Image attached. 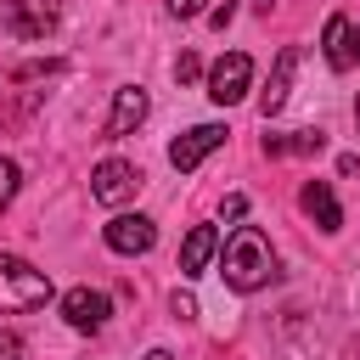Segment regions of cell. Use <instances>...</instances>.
I'll return each instance as SVG.
<instances>
[{
    "label": "cell",
    "mask_w": 360,
    "mask_h": 360,
    "mask_svg": "<svg viewBox=\"0 0 360 360\" xmlns=\"http://www.w3.org/2000/svg\"><path fill=\"white\" fill-rule=\"evenodd\" d=\"M219 276H225V287H236V292L270 287V276H276V248H270V236H264L259 225H236L231 242H225V253H219Z\"/></svg>",
    "instance_id": "1"
},
{
    "label": "cell",
    "mask_w": 360,
    "mask_h": 360,
    "mask_svg": "<svg viewBox=\"0 0 360 360\" xmlns=\"http://www.w3.org/2000/svg\"><path fill=\"white\" fill-rule=\"evenodd\" d=\"M45 304H51V276L17 253H0V309H45Z\"/></svg>",
    "instance_id": "2"
},
{
    "label": "cell",
    "mask_w": 360,
    "mask_h": 360,
    "mask_svg": "<svg viewBox=\"0 0 360 360\" xmlns=\"http://www.w3.org/2000/svg\"><path fill=\"white\" fill-rule=\"evenodd\" d=\"M248 84H253L248 51H225V56L208 68V101H219V107H236V101L248 96Z\"/></svg>",
    "instance_id": "3"
},
{
    "label": "cell",
    "mask_w": 360,
    "mask_h": 360,
    "mask_svg": "<svg viewBox=\"0 0 360 360\" xmlns=\"http://www.w3.org/2000/svg\"><path fill=\"white\" fill-rule=\"evenodd\" d=\"M135 191H141V169H135V163H124V158H107V163H96V174H90V197H96V202H107V208H124Z\"/></svg>",
    "instance_id": "4"
},
{
    "label": "cell",
    "mask_w": 360,
    "mask_h": 360,
    "mask_svg": "<svg viewBox=\"0 0 360 360\" xmlns=\"http://www.w3.org/2000/svg\"><path fill=\"white\" fill-rule=\"evenodd\" d=\"M225 135H231L225 124H191L186 135H174V141H169V163H174L180 174H191L208 152H219V146H225Z\"/></svg>",
    "instance_id": "5"
},
{
    "label": "cell",
    "mask_w": 360,
    "mask_h": 360,
    "mask_svg": "<svg viewBox=\"0 0 360 360\" xmlns=\"http://www.w3.org/2000/svg\"><path fill=\"white\" fill-rule=\"evenodd\" d=\"M152 242H158V225H152L146 214H112V219H107V248H112V253L141 259V253H152Z\"/></svg>",
    "instance_id": "6"
},
{
    "label": "cell",
    "mask_w": 360,
    "mask_h": 360,
    "mask_svg": "<svg viewBox=\"0 0 360 360\" xmlns=\"http://www.w3.org/2000/svg\"><path fill=\"white\" fill-rule=\"evenodd\" d=\"M107 315H112V298H107V292H96V287H73V292H62V321H68L73 332H101Z\"/></svg>",
    "instance_id": "7"
},
{
    "label": "cell",
    "mask_w": 360,
    "mask_h": 360,
    "mask_svg": "<svg viewBox=\"0 0 360 360\" xmlns=\"http://www.w3.org/2000/svg\"><path fill=\"white\" fill-rule=\"evenodd\" d=\"M56 17H62L56 0H6V28L17 39H45L56 28Z\"/></svg>",
    "instance_id": "8"
},
{
    "label": "cell",
    "mask_w": 360,
    "mask_h": 360,
    "mask_svg": "<svg viewBox=\"0 0 360 360\" xmlns=\"http://www.w3.org/2000/svg\"><path fill=\"white\" fill-rule=\"evenodd\" d=\"M146 112H152L146 90H141V84H118V90H112V112H107V141L135 135V129L146 124Z\"/></svg>",
    "instance_id": "9"
},
{
    "label": "cell",
    "mask_w": 360,
    "mask_h": 360,
    "mask_svg": "<svg viewBox=\"0 0 360 360\" xmlns=\"http://www.w3.org/2000/svg\"><path fill=\"white\" fill-rule=\"evenodd\" d=\"M292 73H298V45H281V51H276V68H270V84H264V96H259V112H264V118H276V112L287 107Z\"/></svg>",
    "instance_id": "10"
},
{
    "label": "cell",
    "mask_w": 360,
    "mask_h": 360,
    "mask_svg": "<svg viewBox=\"0 0 360 360\" xmlns=\"http://www.w3.org/2000/svg\"><path fill=\"white\" fill-rule=\"evenodd\" d=\"M298 208H304L326 236H332V231H343V208H338V197H332V186H326V180H309V186L298 191Z\"/></svg>",
    "instance_id": "11"
},
{
    "label": "cell",
    "mask_w": 360,
    "mask_h": 360,
    "mask_svg": "<svg viewBox=\"0 0 360 360\" xmlns=\"http://www.w3.org/2000/svg\"><path fill=\"white\" fill-rule=\"evenodd\" d=\"M214 253H219V231H214V225H191V231H186V242H180V276H186V281H191V276H202Z\"/></svg>",
    "instance_id": "12"
},
{
    "label": "cell",
    "mask_w": 360,
    "mask_h": 360,
    "mask_svg": "<svg viewBox=\"0 0 360 360\" xmlns=\"http://www.w3.org/2000/svg\"><path fill=\"white\" fill-rule=\"evenodd\" d=\"M321 45H326V68H332V73H349V68L360 62L349 17H326V34H321Z\"/></svg>",
    "instance_id": "13"
},
{
    "label": "cell",
    "mask_w": 360,
    "mask_h": 360,
    "mask_svg": "<svg viewBox=\"0 0 360 360\" xmlns=\"http://www.w3.org/2000/svg\"><path fill=\"white\" fill-rule=\"evenodd\" d=\"M326 152L321 129H292V135H264V158H315Z\"/></svg>",
    "instance_id": "14"
},
{
    "label": "cell",
    "mask_w": 360,
    "mask_h": 360,
    "mask_svg": "<svg viewBox=\"0 0 360 360\" xmlns=\"http://www.w3.org/2000/svg\"><path fill=\"white\" fill-rule=\"evenodd\" d=\"M17 180H22V174H17V163H11V158H0V208L17 197Z\"/></svg>",
    "instance_id": "15"
},
{
    "label": "cell",
    "mask_w": 360,
    "mask_h": 360,
    "mask_svg": "<svg viewBox=\"0 0 360 360\" xmlns=\"http://www.w3.org/2000/svg\"><path fill=\"white\" fill-rule=\"evenodd\" d=\"M56 68H62L56 56H45V62H17V68H11V79H39V73H56Z\"/></svg>",
    "instance_id": "16"
},
{
    "label": "cell",
    "mask_w": 360,
    "mask_h": 360,
    "mask_svg": "<svg viewBox=\"0 0 360 360\" xmlns=\"http://www.w3.org/2000/svg\"><path fill=\"white\" fill-rule=\"evenodd\" d=\"M174 79H180V84H191V79H202V62H197L191 51H180V56H174Z\"/></svg>",
    "instance_id": "17"
},
{
    "label": "cell",
    "mask_w": 360,
    "mask_h": 360,
    "mask_svg": "<svg viewBox=\"0 0 360 360\" xmlns=\"http://www.w3.org/2000/svg\"><path fill=\"white\" fill-rule=\"evenodd\" d=\"M169 309H174V321H197V298H191V292H180V287H174Z\"/></svg>",
    "instance_id": "18"
},
{
    "label": "cell",
    "mask_w": 360,
    "mask_h": 360,
    "mask_svg": "<svg viewBox=\"0 0 360 360\" xmlns=\"http://www.w3.org/2000/svg\"><path fill=\"white\" fill-rule=\"evenodd\" d=\"M28 349H22V338L17 332H0V360H22Z\"/></svg>",
    "instance_id": "19"
},
{
    "label": "cell",
    "mask_w": 360,
    "mask_h": 360,
    "mask_svg": "<svg viewBox=\"0 0 360 360\" xmlns=\"http://www.w3.org/2000/svg\"><path fill=\"white\" fill-rule=\"evenodd\" d=\"M338 174H343V180H354V186H360V152H343V158H338Z\"/></svg>",
    "instance_id": "20"
},
{
    "label": "cell",
    "mask_w": 360,
    "mask_h": 360,
    "mask_svg": "<svg viewBox=\"0 0 360 360\" xmlns=\"http://www.w3.org/2000/svg\"><path fill=\"white\" fill-rule=\"evenodd\" d=\"M219 214H225V219H242V214H248V197H242V191H231V197H225V208H219Z\"/></svg>",
    "instance_id": "21"
},
{
    "label": "cell",
    "mask_w": 360,
    "mask_h": 360,
    "mask_svg": "<svg viewBox=\"0 0 360 360\" xmlns=\"http://www.w3.org/2000/svg\"><path fill=\"white\" fill-rule=\"evenodd\" d=\"M169 11H174V17H197V11H202V0H169Z\"/></svg>",
    "instance_id": "22"
},
{
    "label": "cell",
    "mask_w": 360,
    "mask_h": 360,
    "mask_svg": "<svg viewBox=\"0 0 360 360\" xmlns=\"http://www.w3.org/2000/svg\"><path fill=\"white\" fill-rule=\"evenodd\" d=\"M146 360H174V354L169 349H146Z\"/></svg>",
    "instance_id": "23"
},
{
    "label": "cell",
    "mask_w": 360,
    "mask_h": 360,
    "mask_svg": "<svg viewBox=\"0 0 360 360\" xmlns=\"http://www.w3.org/2000/svg\"><path fill=\"white\" fill-rule=\"evenodd\" d=\"M354 124H360V96H354Z\"/></svg>",
    "instance_id": "24"
},
{
    "label": "cell",
    "mask_w": 360,
    "mask_h": 360,
    "mask_svg": "<svg viewBox=\"0 0 360 360\" xmlns=\"http://www.w3.org/2000/svg\"><path fill=\"white\" fill-rule=\"evenodd\" d=\"M354 51H360V34H354Z\"/></svg>",
    "instance_id": "25"
}]
</instances>
